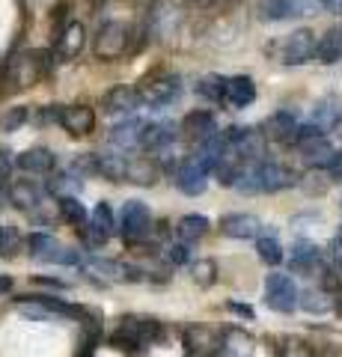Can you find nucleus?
<instances>
[{"mask_svg":"<svg viewBox=\"0 0 342 357\" xmlns=\"http://www.w3.org/2000/svg\"><path fill=\"white\" fill-rule=\"evenodd\" d=\"M176 137H179V131H176L173 122H146V128H143V137H140V149L143 152H152V155H164L167 152Z\"/></svg>","mask_w":342,"mask_h":357,"instance_id":"nucleus-14","label":"nucleus"},{"mask_svg":"<svg viewBox=\"0 0 342 357\" xmlns=\"http://www.w3.org/2000/svg\"><path fill=\"white\" fill-rule=\"evenodd\" d=\"M57 248H60V241L54 238L51 232H30V236H27V253L33 256V259L45 262Z\"/></svg>","mask_w":342,"mask_h":357,"instance_id":"nucleus-31","label":"nucleus"},{"mask_svg":"<svg viewBox=\"0 0 342 357\" xmlns=\"http://www.w3.org/2000/svg\"><path fill=\"white\" fill-rule=\"evenodd\" d=\"M256 256H259L265 265H280L286 253H283V248H280V241H277V238L262 236V238H256Z\"/></svg>","mask_w":342,"mask_h":357,"instance_id":"nucleus-34","label":"nucleus"},{"mask_svg":"<svg viewBox=\"0 0 342 357\" xmlns=\"http://www.w3.org/2000/svg\"><path fill=\"white\" fill-rule=\"evenodd\" d=\"M327 176H330V182H342V158H339V164L330 167Z\"/></svg>","mask_w":342,"mask_h":357,"instance_id":"nucleus-44","label":"nucleus"},{"mask_svg":"<svg viewBox=\"0 0 342 357\" xmlns=\"http://www.w3.org/2000/svg\"><path fill=\"white\" fill-rule=\"evenodd\" d=\"M13 277H6V274H0V295H9V292H13Z\"/></svg>","mask_w":342,"mask_h":357,"instance_id":"nucleus-43","label":"nucleus"},{"mask_svg":"<svg viewBox=\"0 0 342 357\" xmlns=\"http://www.w3.org/2000/svg\"><path fill=\"white\" fill-rule=\"evenodd\" d=\"M6 206H13L9 203V188H0V208H6Z\"/></svg>","mask_w":342,"mask_h":357,"instance_id":"nucleus-46","label":"nucleus"},{"mask_svg":"<svg viewBox=\"0 0 342 357\" xmlns=\"http://www.w3.org/2000/svg\"><path fill=\"white\" fill-rule=\"evenodd\" d=\"M143 105L140 98V89L128 86V84H119V86H110L107 93L102 96V110L107 116H125V114H134V110Z\"/></svg>","mask_w":342,"mask_h":357,"instance_id":"nucleus-10","label":"nucleus"},{"mask_svg":"<svg viewBox=\"0 0 342 357\" xmlns=\"http://www.w3.org/2000/svg\"><path fill=\"white\" fill-rule=\"evenodd\" d=\"M57 126L75 134V137H84L95 128V114L90 105H65L57 110Z\"/></svg>","mask_w":342,"mask_h":357,"instance_id":"nucleus-13","label":"nucleus"},{"mask_svg":"<svg viewBox=\"0 0 342 357\" xmlns=\"http://www.w3.org/2000/svg\"><path fill=\"white\" fill-rule=\"evenodd\" d=\"M152 232V211L143 199H128V203L119 208V236L125 244H137L146 241Z\"/></svg>","mask_w":342,"mask_h":357,"instance_id":"nucleus-3","label":"nucleus"},{"mask_svg":"<svg viewBox=\"0 0 342 357\" xmlns=\"http://www.w3.org/2000/svg\"><path fill=\"white\" fill-rule=\"evenodd\" d=\"M57 206H60V218L65 223H72V227L84 229L86 223H90V211L84 208V203L78 197H63V199H57Z\"/></svg>","mask_w":342,"mask_h":357,"instance_id":"nucleus-29","label":"nucleus"},{"mask_svg":"<svg viewBox=\"0 0 342 357\" xmlns=\"http://www.w3.org/2000/svg\"><path fill=\"white\" fill-rule=\"evenodd\" d=\"M316 36L310 30H295L289 39L283 42V51H280V63L283 66H304L316 57Z\"/></svg>","mask_w":342,"mask_h":357,"instance_id":"nucleus-9","label":"nucleus"},{"mask_svg":"<svg viewBox=\"0 0 342 357\" xmlns=\"http://www.w3.org/2000/svg\"><path fill=\"white\" fill-rule=\"evenodd\" d=\"M48 194H54L57 199H63V197H78V191L84 188V182L75 173H60V176H54V178H48Z\"/></svg>","mask_w":342,"mask_h":357,"instance_id":"nucleus-32","label":"nucleus"},{"mask_svg":"<svg viewBox=\"0 0 342 357\" xmlns=\"http://www.w3.org/2000/svg\"><path fill=\"white\" fill-rule=\"evenodd\" d=\"M176 188H179L182 194H187V197H200L208 188V173L200 170L191 158H185L179 164V170H176Z\"/></svg>","mask_w":342,"mask_h":357,"instance_id":"nucleus-18","label":"nucleus"},{"mask_svg":"<svg viewBox=\"0 0 342 357\" xmlns=\"http://www.w3.org/2000/svg\"><path fill=\"white\" fill-rule=\"evenodd\" d=\"M45 194H48V188H42L39 182H33V178H18V182L9 185V203L21 211L39 208Z\"/></svg>","mask_w":342,"mask_h":357,"instance_id":"nucleus-16","label":"nucleus"},{"mask_svg":"<svg viewBox=\"0 0 342 357\" xmlns=\"http://www.w3.org/2000/svg\"><path fill=\"white\" fill-rule=\"evenodd\" d=\"M137 89H140L143 105H149V107H170L173 102H179L182 81H179V75H161V77H155V81H146Z\"/></svg>","mask_w":342,"mask_h":357,"instance_id":"nucleus-7","label":"nucleus"},{"mask_svg":"<svg viewBox=\"0 0 342 357\" xmlns=\"http://www.w3.org/2000/svg\"><path fill=\"white\" fill-rule=\"evenodd\" d=\"M167 262L173 265V268H191V262H194V250H191V244H185V241H176V244H170L167 248Z\"/></svg>","mask_w":342,"mask_h":357,"instance_id":"nucleus-37","label":"nucleus"},{"mask_svg":"<svg viewBox=\"0 0 342 357\" xmlns=\"http://www.w3.org/2000/svg\"><path fill=\"white\" fill-rule=\"evenodd\" d=\"M301 146V158L306 167H313V170H330L334 164H339L342 155L330 146L327 137H313V140H304L297 143Z\"/></svg>","mask_w":342,"mask_h":357,"instance_id":"nucleus-12","label":"nucleus"},{"mask_svg":"<svg viewBox=\"0 0 342 357\" xmlns=\"http://www.w3.org/2000/svg\"><path fill=\"white\" fill-rule=\"evenodd\" d=\"M295 185V173L289 167H283L277 161H256L247 167L244 178H241L238 191L244 194H274V191H283V188Z\"/></svg>","mask_w":342,"mask_h":357,"instance_id":"nucleus-1","label":"nucleus"},{"mask_svg":"<svg viewBox=\"0 0 342 357\" xmlns=\"http://www.w3.org/2000/svg\"><path fill=\"white\" fill-rule=\"evenodd\" d=\"M24 119H27V107H13V110H9V116L3 119V128H6V131H13V128L21 126Z\"/></svg>","mask_w":342,"mask_h":357,"instance_id":"nucleus-39","label":"nucleus"},{"mask_svg":"<svg viewBox=\"0 0 342 357\" xmlns=\"http://www.w3.org/2000/svg\"><path fill=\"white\" fill-rule=\"evenodd\" d=\"M226 81L229 77H220V75H203L200 84H196V93H200L205 102L212 105H224V96H226Z\"/></svg>","mask_w":342,"mask_h":357,"instance_id":"nucleus-30","label":"nucleus"},{"mask_svg":"<svg viewBox=\"0 0 342 357\" xmlns=\"http://www.w3.org/2000/svg\"><path fill=\"white\" fill-rule=\"evenodd\" d=\"M265 304L274 312H292L301 307V292L289 274H268L265 280Z\"/></svg>","mask_w":342,"mask_h":357,"instance_id":"nucleus-5","label":"nucleus"},{"mask_svg":"<svg viewBox=\"0 0 342 357\" xmlns=\"http://www.w3.org/2000/svg\"><path fill=\"white\" fill-rule=\"evenodd\" d=\"M301 307L306 312H316V316H322V312H327L330 307H334V301H330L325 292H318V289H310V292L301 295Z\"/></svg>","mask_w":342,"mask_h":357,"instance_id":"nucleus-36","label":"nucleus"},{"mask_svg":"<svg viewBox=\"0 0 342 357\" xmlns=\"http://www.w3.org/2000/svg\"><path fill=\"white\" fill-rule=\"evenodd\" d=\"M84 45H86L84 24H78V21H72V24L65 27V33L60 36V42H57V57H60V60H72V57H78V54L84 51Z\"/></svg>","mask_w":342,"mask_h":357,"instance_id":"nucleus-25","label":"nucleus"},{"mask_svg":"<svg viewBox=\"0 0 342 357\" xmlns=\"http://www.w3.org/2000/svg\"><path fill=\"white\" fill-rule=\"evenodd\" d=\"M322 6L327 13H342V0H322Z\"/></svg>","mask_w":342,"mask_h":357,"instance_id":"nucleus-45","label":"nucleus"},{"mask_svg":"<svg viewBox=\"0 0 342 357\" xmlns=\"http://www.w3.org/2000/svg\"><path fill=\"white\" fill-rule=\"evenodd\" d=\"M297 131H301V122H297L295 114H289V110H280V114H274L265 122V134L280 143H297Z\"/></svg>","mask_w":342,"mask_h":357,"instance_id":"nucleus-20","label":"nucleus"},{"mask_svg":"<svg viewBox=\"0 0 342 357\" xmlns=\"http://www.w3.org/2000/svg\"><path fill=\"white\" fill-rule=\"evenodd\" d=\"M143 128H146V122H140V119H128V122H119V126L110 128L107 137H110V143H114V146L131 149V146H140Z\"/></svg>","mask_w":342,"mask_h":357,"instance_id":"nucleus-24","label":"nucleus"},{"mask_svg":"<svg viewBox=\"0 0 342 357\" xmlns=\"http://www.w3.org/2000/svg\"><path fill=\"white\" fill-rule=\"evenodd\" d=\"M164 337V325L152 316H123L116 325L114 333V342L123 345L128 351H137V349H149Z\"/></svg>","mask_w":342,"mask_h":357,"instance_id":"nucleus-2","label":"nucleus"},{"mask_svg":"<svg viewBox=\"0 0 342 357\" xmlns=\"http://www.w3.org/2000/svg\"><path fill=\"white\" fill-rule=\"evenodd\" d=\"M318 259H322V250H318V244L313 241H297L292 248V256H289V268L297 274H310L313 268L318 265Z\"/></svg>","mask_w":342,"mask_h":357,"instance_id":"nucleus-22","label":"nucleus"},{"mask_svg":"<svg viewBox=\"0 0 342 357\" xmlns=\"http://www.w3.org/2000/svg\"><path fill=\"white\" fill-rule=\"evenodd\" d=\"M316 60L325 66H334L342 60V27H330L316 45Z\"/></svg>","mask_w":342,"mask_h":357,"instance_id":"nucleus-23","label":"nucleus"},{"mask_svg":"<svg viewBox=\"0 0 342 357\" xmlns=\"http://www.w3.org/2000/svg\"><path fill=\"white\" fill-rule=\"evenodd\" d=\"M15 167V155H9L6 149H0V178L9 176V170Z\"/></svg>","mask_w":342,"mask_h":357,"instance_id":"nucleus-40","label":"nucleus"},{"mask_svg":"<svg viewBox=\"0 0 342 357\" xmlns=\"http://www.w3.org/2000/svg\"><path fill=\"white\" fill-rule=\"evenodd\" d=\"M208 227H212V220L205 215H185V218H179V223H176V236H179V241H185V244H194L205 236Z\"/></svg>","mask_w":342,"mask_h":357,"instance_id":"nucleus-26","label":"nucleus"},{"mask_svg":"<svg viewBox=\"0 0 342 357\" xmlns=\"http://www.w3.org/2000/svg\"><path fill=\"white\" fill-rule=\"evenodd\" d=\"M161 176V164L155 158H137V161H128V173L125 178L128 182H137V185H155V178Z\"/></svg>","mask_w":342,"mask_h":357,"instance_id":"nucleus-28","label":"nucleus"},{"mask_svg":"<svg viewBox=\"0 0 342 357\" xmlns=\"http://www.w3.org/2000/svg\"><path fill=\"white\" fill-rule=\"evenodd\" d=\"M220 232L235 241H253L262 238V220L256 215H247V211H233V215L220 218Z\"/></svg>","mask_w":342,"mask_h":357,"instance_id":"nucleus-11","label":"nucleus"},{"mask_svg":"<svg viewBox=\"0 0 342 357\" xmlns=\"http://www.w3.org/2000/svg\"><path fill=\"white\" fill-rule=\"evenodd\" d=\"M310 122H313L316 128H322L325 134H327L330 128H336L339 122H342V98H336V96L322 98V102H318V105L313 107Z\"/></svg>","mask_w":342,"mask_h":357,"instance_id":"nucleus-21","label":"nucleus"},{"mask_svg":"<svg viewBox=\"0 0 342 357\" xmlns=\"http://www.w3.org/2000/svg\"><path fill=\"white\" fill-rule=\"evenodd\" d=\"M21 248H27V238L21 236L15 227H6V223H0V256H13Z\"/></svg>","mask_w":342,"mask_h":357,"instance_id":"nucleus-33","label":"nucleus"},{"mask_svg":"<svg viewBox=\"0 0 342 357\" xmlns=\"http://www.w3.org/2000/svg\"><path fill=\"white\" fill-rule=\"evenodd\" d=\"M182 134H185V137H191V140H196V143H205V140L217 137L220 131H217L215 114L208 107H200V110H191V114H185Z\"/></svg>","mask_w":342,"mask_h":357,"instance_id":"nucleus-15","label":"nucleus"},{"mask_svg":"<svg viewBox=\"0 0 342 357\" xmlns=\"http://www.w3.org/2000/svg\"><path fill=\"white\" fill-rule=\"evenodd\" d=\"M256 102V84H253V77L247 75H235L226 81V96H224V105L229 107H250Z\"/></svg>","mask_w":342,"mask_h":357,"instance_id":"nucleus-19","label":"nucleus"},{"mask_svg":"<svg viewBox=\"0 0 342 357\" xmlns=\"http://www.w3.org/2000/svg\"><path fill=\"white\" fill-rule=\"evenodd\" d=\"M15 167L18 170H24L30 176H48L54 167H57V155H54L51 149H27V152H18L15 155Z\"/></svg>","mask_w":342,"mask_h":357,"instance_id":"nucleus-17","label":"nucleus"},{"mask_svg":"<svg viewBox=\"0 0 342 357\" xmlns=\"http://www.w3.org/2000/svg\"><path fill=\"white\" fill-rule=\"evenodd\" d=\"M128 173V161L123 155H104V152H95V176L98 178H107V182H119L125 178Z\"/></svg>","mask_w":342,"mask_h":357,"instance_id":"nucleus-27","label":"nucleus"},{"mask_svg":"<svg viewBox=\"0 0 342 357\" xmlns=\"http://www.w3.org/2000/svg\"><path fill=\"white\" fill-rule=\"evenodd\" d=\"M45 262H54V265H81V253L72 250V248H63V244H60V248L54 250Z\"/></svg>","mask_w":342,"mask_h":357,"instance_id":"nucleus-38","label":"nucleus"},{"mask_svg":"<svg viewBox=\"0 0 342 357\" xmlns=\"http://www.w3.org/2000/svg\"><path fill=\"white\" fill-rule=\"evenodd\" d=\"M191 280H194L196 286L208 289V286L217 280V265H215L212 259H194V262H191Z\"/></svg>","mask_w":342,"mask_h":357,"instance_id":"nucleus-35","label":"nucleus"},{"mask_svg":"<svg viewBox=\"0 0 342 357\" xmlns=\"http://www.w3.org/2000/svg\"><path fill=\"white\" fill-rule=\"evenodd\" d=\"M81 236L90 248H104L110 238L119 236V218L114 215V208H110L107 203H98L90 211V223L81 229Z\"/></svg>","mask_w":342,"mask_h":357,"instance_id":"nucleus-4","label":"nucleus"},{"mask_svg":"<svg viewBox=\"0 0 342 357\" xmlns=\"http://www.w3.org/2000/svg\"><path fill=\"white\" fill-rule=\"evenodd\" d=\"M226 310L229 312H238V316H244V319H253V310L247 304H238V301H226Z\"/></svg>","mask_w":342,"mask_h":357,"instance_id":"nucleus-41","label":"nucleus"},{"mask_svg":"<svg viewBox=\"0 0 342 357\" xmlns=\"http://www.w3.org/2000/svg\"><path fill=\"white\" fill-rule=\"evenodd\" d=\"M322 9V0H265L262 18L268 21H292L304 15H316Z\"/></svg>","mask_w":342,"mask_h":357,"instance_id":"nucleus-8","label":"nucleus"},{"mask_svg":"<svg viewBox=\"0 0 342 357\" xmlns=\"http://www.w3.org/2000/svg\"><path fill=\"white\" fill-rule=\"evenodd\" d=\"M33 283L36 286H51V289H69L63 280H54V277H33Z\"/></svg>","mask_w":342,"mask_h":357,"instance_id":"nucleus-42","label":"nucleus"},{"mask_svg":"<svg viewBox=\"0 0 342 357\" xmlns=\"http://www.w3.org/2000/svg\"><path fill=\"white\" fill-rule=\"evenodd\" d=\"M125 48H128V27L119 24V21H107V24H102V30L95 33L93 54L98 60H116L125 54Z\"/></svg>","mask_w":342,"mask_h":357,"instance_id":"nucleus-6","label":"nucleus"}]
</instances>
